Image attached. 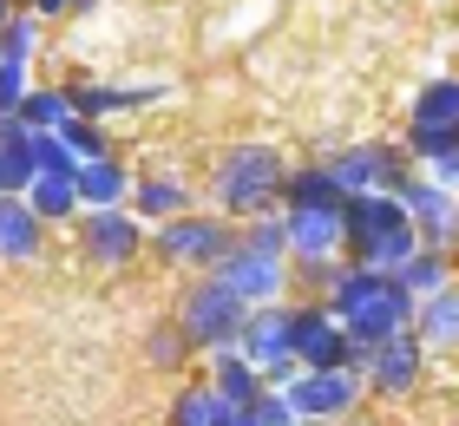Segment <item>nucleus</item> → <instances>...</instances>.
Returning <instances> with one entry per match:
<instances>
[{
  "mask_svg": "<svg viewBox=\"0 0 459 426\" xmlns=\"http://www.w3.org/2000/svg\"><path fill=\"white\" fill-rule=\"evenodd\" d=\"M322 302L335 309V322L354 341V374H368V354L387 348L394 335H413V315H420V302H413L394 275L361 269V263H342V283L328 289Z\"/></svg>",
  "mask_w": 459,
  "mask_h": 426,
  "instance_id": "obj_1",
  "label": "nucleus"
},
{
  "mask_svg": "<svg viewBox=\"0 0 459 426\" xmlns=\"http://www.w3.org/2000/svg\"><path fill=\"white\" fill-rule=\"evenodd\" d=\"M211 275H217L223 289H237L249 309L282 302V289L296 283V269H289V223H282V210H269V217H249Z\"/></svg>",
  "mask_w": 459,
  "mask_h": 426,
  "instance_id": "obj_2",
  "label": "nucleus"
},
{
  "mask_svg": "<svg viewBox=\"0 0 459 426\" xmlns=\"http://www.w3.org/2000/svg\"><path fill=\"white\" fill-rule=\"evenodd\" d=\"M282 184H289V158L276 144H256V138L230 144L211 178L217 217H269V210H282Z\"/></svg>",
  "mask_w": 459,
  "mask_h": 426,
  "instance_id": "obj_3",
  "label": "nucleus"
},
{
  "mask_svg": "<svg viewBox=\"0 0 459 426\" xmlns=\"http://www.w3.org/2000/svg\"><path fill=\"white\" fill-rule=\"evenodd\" d=\"M342 230H348V263L381 269V275H394L413 249H420V230H413L401 197H348Z\"/></svg>",
  "mask_w": 459,
  "mask_h": 426,
  "instance_id": "obj_4",
  "label": "nucleus"
},
{
  "mask_svg": "<svg viewBox=\"0 0 459 426\" xmlns=\"http://www.w3.org/2000/svg\"><path fill=\"white\" fill-rule=\"evenodd\" d=\"M171 322L191 335V348H197V354H223V348H237V341H243L249 302H243L237 289H223L217 275H197V283L178 295Z\"/></svg>",
  "mask_w": 459,
  "mask_h": 426,
  "instance_id": "obj_5",
  "label": "nucleus"
},
{
  "mask_svg": "<svg viewBox=\"0 0 459 426\" xmlns=\"http://www.w3.org/2000/svg\"><path fill=\"white\" fill-rule=\"evenodd\" d=\"M322 164H328V178L342 184V197H401V184L413 178V158L387 138L342 144V152H328Z\"/></svg>",
  "mask_w": 459,
  "mask_h": 426,
  "instance_id": "obj_6",
  "label": "nucleus"
},
{
  "mask_svg": "<svg viewBox=\"0 0 459 426\" xmlns=\"http://www.w3.org/2000/svg\"><path fill=\"white\" fill-rule=\"evenodd\" d=\"M230 243H237V223H223L217 210H191V217H171L152 230V256L171 269H191V275H211Z\"/></svg>",
  "mask_w": 459,
  "mask_h": 426,
  "instance_id": "obj_7",
  "label": "nucleus"
},
{
  "mask_svg": "<svg viewBox=\"0 0 459 426\" xmlns=\"http://www.w3.org/2000/svg\"><path fill=\"white\" fill-rule=\"evenodd\" d=\"M289 394V407H296V420H316V426H342L361 413V400H368V374H354V368H302L296 374V387H282Z\"/></svg>",
  "mask_w": 459,
  "mask_h": 426,
  "instance_id": "obj_8",
  "label": "nucleus"
},
{
  "mask_svg": "<svg viewBox=\"0 0 459 426\" xmlns=\"http://www.w3.org/2000/svg\"><path fill=\"white\" fill-rule=\"evenodd\" d=\"M453 144H459V79L440 73V79L420 85V99L407 112V158L420 164L433 152H453Z\"/></svg>",
  "mask_w": 459,
  "mask_h": 426,
  "instance_id": "obj_9",
  "label": "nucleus"
},
{
  "mask_svg": "<svg viewBox=\"0 0 459 426\" xmlns=\"http://www.w3.org/2000/svg\"><path fill=\"white\" fill-rule=\"evenodd\" d=\"M73 230H79V256H86L92 269H132L138 256L152 249V230H144L132 210H86Z\"/></svg>",
  "mask_w": 459,
  "mask_h": 426,
  "instance_id": "obj_10",
  "label": "nucleus"
},
{
  "mask_svg": "<svg viewBox=\"0 0 459 426\" xmlns=\"http://www.w3.org/2000/svg\"><path fill=\"white\" fill-rule=\"evenodd\" d=\"M282 223H289V269H322L348 256L342 210H282Z\"/></svg>",
  "mask_w": 459,
  "mask_h": 426,
  "instance_id": "obj_11",
  "label": "nucleus"
},
{
  "mask_svg": "<svg viewBox=\"0 0 459 426\" xmlns=\"http://www.w3.org/2000/svg\"><path fill=\"white\" fill-rule=\"evenodd\" d=\"M401 204H407V217L413 230H420V249H446L453 256V237H459V190H440L433 178H413L401 184Z\"/></svg>",
  "mask_w": 459,
  "mask_h": 426,
  "instance_id": "obj_12",
  "label": "nucleus"
},
{
  "mask_svg": "<svg viewBox=\"0 0 459 426\" xmlns=\"http://www.w3.org/2000/svg\"><path fill=\"white\" fill-rule=\"evenodd\" d=\"M296 361L302 368H354V341L328 302H296Z\"/></svg>",
  "mask_w": 459,
  "mask_h": 426,
  "instance_id": "obj_13",
  "label": "nucleus"
},
{
  "mask_svg": "<svg viewBox=\"0 0 459 426\" xmlns=\"http://www.w3.org/2000/svg\"><path fill=\"white\" fill-rule=\"evenodd\" d=\"M237 348L256 361V368H282V361H296V302H269V309H249L243 322V341Z\"/></svg>",
  "mask_w": 459,
  "mask_h": 426,
  "instance_id": "obj_14",
  "label": "nucleus"
},
{
  "mask_svg": "<svg viewBox=\"0 0 459 426\" xmlns=\"http://www.w3.org/2000/svg\"><path fill=\"white\" fill-rule=\"evenodd\" d=\"M420 374H427V341L420 335H394L387 348L368 354V387L387 394V400L413 394V387H420Z\"/></svg>",
  "mask_w": 459,
  "mask_h": 426,
  "instance_id": "obj_15",
  "label": "nucleus"
},
{
  "mask_svg": "<svg viewBox=\"0 0 459 426\" xmlns=\"http://www.w3.org/2000/svg\"><path fill=\"white\" fill-rule=\"evenodd\" d=\"M33 184H39L33 125L27 118H0V197H27Z\"/></svg>",
  "mask_w": 459,
  "mask_h": 426,
  "instance_id": "obj_16",
  "label": "nucleus"
},
{
  "mask_svg": "<svg viewBox=\"0 0 459 426\" xmlns=\"http://www.w3.org/2000/svg\"><path fill=\"white\" fill-rule=\"evenodd\" d=\"M47 249V223L27 197H0V263H33Z\"/></svg>",
  "mask_w": 459,
  "mask_h": 426,
  "instance_id": "obj_17",
  "label": "nucleus"
},
{
  "mask_svg": "<svg viewBox=\"0 0 459 426\" xmlns=\"http://www.w3.org/2000/svg\"><path fill=\"white\" fill-rule=\"evenodd\" d=\"M132 190H138V178L125 170V158L79 164V197H86V210H132Z\"/></svg>",
  "mask_w": 459,
  "mask_h": 426,
  "instance_id": "obj_18",
  "label": "nucleus"
},
{
  "mask_svg": "<svg viewBox=\"0 0 459 426\" xmlns=\"http://www.w3.org/2000/svg\"><path fill=\"white\" fill-rule=\"evenodd\" d=\"M282 210H348L342 184L328 178V164H289V184H282Z\"/></svg>",
  "mask_w": 459,
  "mask_h": 426,
  "instance_id": "obj_19",
  "label": "nucleus"
},
{
  "mask_svg": "<svg viewBox=\"0 0 459 426\" xmlns=\"http://www.w3.org/2000/svg\"><path fill=\"white\" fill-rule=\"evenodd\" d=\"M132 217L138 223H171V217H191V190H184L178 178H164V170H158V178H138V190H132Z\"/></svg>",
  "mask_w": 459,
  "mask_h": 426,
  "instance_id": "obj_20",
  "label": "nucleus"
},
{
  "mask_svg": "<svg viewBox=\"0 0 459 426\" xmlns=\"http://www.w3.org/2000/svg\"><path fill=\"white\" fill-rule=\"evenodd\" d=\"M211 387L230 400V407H249V400H256L269 380H263V368H256L243 348H223V354H211Z\"/></svg>",
  "mask_w": 459,
  "mask_h": 426,
  "instance_id": "obj_21",
  "label": "nucleus"
},
{
  "mask_svg": "<svg viewBox=\"0 0 459 426\" xmlns=\"http://www.w3.org/2000/svg\"><path fill=\"white\" fill-rule=\"evenodd\" d=\"M413 335L427 341V354L459 348V283H453V289H440V295H427L420 315H413Z\"/></svg>",
  "mask_w": 459,
  "mask_h": 426,
  "instance_id": "obj_22",
  "label": "nucleus"
},
{
  "mask_svg": "<svg viewBox=\"0 0 459 426\" xmlns=\"http://www.w3.org/2000/svg\"><path fill=\"white\" fill-rule=\"evenodd\" d=\"M394 283H401L413 302H427V295H440V289H453V256L446 249H413L401 269H394Z\"/></svg>",
  "mask_w": 459,
  "mask_h": 426,
  "instance_id": "obj_23",
  "label": "nucleus"
},
{
  "mask_svg": "<svg viewBox=\"0 0 459 426\" xmlns=\"http://www.w3.org/2000/svg\"><path fill=\"white\" fill-rule=\"evenodd\" d=\"M164 426H230V400L211 387V380H184Z\"/></svg>",
  "mask_w": 459,
  "mask_h": 426,
  "instance_id": "obj_24",
  "label": "nucleus"
},
{
  "mask_svg": "<svg viewBox=\"0 0 459 426\" xmlns=\"http://www.w3.org/2000/svg\"><path fill=\"white\" fill-rule=\"evenodd\" d=\"M27 204L39 210V223H79L86 217V197H79V178H39L33 190H27Z\"/></svg>",
  "mask_w": 459,
  "mask_h": 426,
  "instance_id": "obj_25",
  "label": "nucleus"
},
{
  "mask_svg": "<svg viewBox=\"0 0 459 426\" xmlns=\"http://www.w3.org/2000/svg\"><path fill=\"white\" fill-rule=\"evenodd\" d=\"M20 118H27L33 132H66V125L79 118V105H73L66 85H33L27 105H20Z\"/></svg>",
  "mask_w": 459,
  "mask_h": 426,
  "instance_id": "obj_26",
  "label": "nucleus"
},
{
  "mask_svg": "<svg viewBox=\"0 0 459 426\" xmlns=\"http://www.w3.org/2000/svg\"><path fill=\"white\" fill-rule=\"evenodd\" d=\"M191 354H197V348H191V335H184L178 322H152V335H144V361H152V368L178 374Z\"/></svg>",
  "mask_w": 459,
  "mask_h": 426,
  "instance_id": "obj_27",
  "label": "nucleus"
},
{
  "mask_svg": "<svg viewBox=\"0 0 459 426\" xmlns=\"http://www.w3.org/2000/svg\"><path fill=\"white\" fill-rule=\"evenodd\" d=\"M230 426H302V420H296V407H289L282 387H263L249 407H230Z\"/></svg>",
  "mask_w": 459,
  "mask_h": 426,
  "instance_id": "obj_28",
  "label": "nucleus"
},
{
  "mask_svg": "<svg viewBox=\"0 0 459 426\" xmlns=\"http://www.w3.org/2000/svg\"><path fill=\"white\" fill-rule=\"evenodd\" d=\"M33 53H39V20L20 7L7 27H0V59H27V66H33Z\"/></svg>",
  "mask_w": 459,
  "mask_h": 426,
  "instance_id": "obj_29",
  "label": "nucleus"
},
{
  "mask_svg": "<svg viewBox=\"0 0 459 426\" xmlns=\"http://www.w3.org/2000/svg\"><path fill=\"white\" fill-rule=\"evenodd\" d=\"M59 138L73 144V158H79V164H92V158H112V144H106V125H99V118H73Z\"/></svg>",
  "mask_w": 459,
  "mask_h": 426,
  "instance_id": "obj_30",
  "label": "nucleus"
},
{
  "mask_svg": "<svg viewBox=\"0 0 459 426\" xmlns=\"http://www.w3.org/2000/svg\"><path fill=\"white\" fill-rule=\"evenodd\" d=\"M27 92H33V79H27V59H0V118H20Z\"/></svg>",
  "mask_w": 459,
  "mask_h": 426,
  "instance_id": "obj_31",
  "label": "nucleus"
},
{
  "mask_svg": "<svg viewBox=\"0 0 459 426\" xmlns=\"http://www.w3.org/2000/svg\"><path fill=\"white\" fill-rule=\"evenodd\" d=\"M413 170H420V178H433L440 190H459V144H453V152H433V158H420Z\"/></svg>",
  "mask_w": 459,
  "mask_h": 426,
  "instance_id": "obj_32",
  "label": "nucleus"
},
{
  "mask_svg": "<svg viewBox=\"0 0 459 426\" xmlns=\"http://www.w3.org/2000/svg\"><path fill=\"white\" fill-rule=\"evenodd\" d=\"M33 20H59V13H79V0H27Z\"/></svg>",
  "mask_w": 459,
  "mask_h": 426,
  "instance_id": "obj_33",
  "label": "nucleus"
},
{
  "mask_svg": "<svg viewBox=\"0 0 459 426\" xmlns=\"http://www.w3.org/2000/svg\"><path fill=\"white\" fill-rule=\"evenodd\" d=\"M7 20H13V0H0V27H7Z\"/></svg>",
  "mask_w": 459,
  "mask_h": 426,
  "instance_id": "obj_34",
  "label": "nucleus"
},
{
  "mask_svg": "<svg viewBox=\"0 0 459 426\" xmlns=\"http://www.w3.org/2000/svg\"><path fill=\"white\" fill-rule=\"evenodd\" d=\"M342 426H368V420H342Z\"/></svg>",
  "mask_w": 459,
  "mask_h": 426,
  "instance_id": "obj_35",
  "label": "nucleus"
},
{
  "mask_svg": "<svg viewBox=\"0 0 459 426\" xmlns=\"http://www.w3.org/2000/svg\"><path fill=\"white\" fill-rule=\"evenodd\" d=\"M302 426H316V420H302Z\"/></svg>",
  "mask_w": 459,
  "mask_h": 426,
  "instance_id": "obj_36",
  "label": "nucleus"
}]
</instances>
